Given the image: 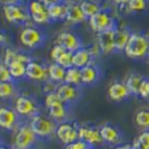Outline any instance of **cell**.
<instances>
[{
  "label": "cell",
  "mask_w": 149,
  "mask_h": 149,
  "mask_svg": "<svg viewBox=\"0 0 149 149\" xmlns=\"http://www.w3.org/2000/svg\"><path fill=\"white\" fill-rule=\"evenodd\" d=\"M28 123L40 141H49L55 137L57 122L42 111L28 120Z\"/></svg>",
  "instance_id": "1"
},
{
  "label": "cell",
  "mask_w": 149,
  "mask_h": 149,
  "mask_svg": "<svg viewBox=\"0 0 149 149\" xmlns=\"http://www.w3.org/2000/svg\"><path fill=\"white\" fill-rule=\"evenodd\" d=\"M66 68L61 66L60 64L55 62H52L48 65V76L49 79L54 81L57 84H61L64 82Z\"/></svg>",
  "instance_id": "28"
},
{
  "label": "cell",
  "mask_w": 149,
  "mask_h": 149,
  "mask_svg": "<svg viewBox=\"0 0 149 149\" xmlns=\"http://www.w3.org/2000/svg\"><path fill=\"white\" fill-rule=\"evenodd\" d=\"M50 20L51 22L65 21L68 14V1L66 2H57L48 6Z\"/></svg>",
  "instance_id": "24"
},
{
  "label": "cell",
  "mask_w": 149,
  "mask_h": 149,
  "mask_svg": "<svg viewBox=\"0 0 149 149\" xmlns=\"http://www.w3.org/2000/svg\"><path fill=\"white\" fill-rule=\"evenodd\" d=\"M79 140L87 143L93 149L105 144L100 136V126L89 123L79 124Z\"/></svg>",
  "instance_id": "10"
},
{
  "label": "cell",
  "mask_w": 149,
  "mask_h": 149,
  "mask_svg": "<svg viewBox=\"0 0 149 149\" xmlns=\"http://www.w3.org/2000/svg\"><path fill=\"white\" fill-rule=\"evenodd\" d=\"M148 57H149V45H148Z\"/></svg>",
  "instance_id": "47"
},
{
  "label": "cell",
  "mask_w": 149,
  "mask_h": 149,
  "mask_svg": "<svg viewBox=\"0 0 149 149\" xmlns=\"http://www.w3.org/2000/svg\"><path fill=\"white\" fill-rule=\"evenodd\" d=\"M17 95V88L14 81L0 83V100H9Z\"/></svg>",
  "instance_id": "32"
},
{
  "label": "cell",
  "mask_w": 149,
  "mask_h": 149,
  "mask_svg": "<svg viewBox=\"0 0 149 149\" xmlns=\"http://www.w3.org/2000/svg\"><path fill=\"white\" fill-rule=\"evenodd\" d=\"M55 44L63 47L72 53L84 47L82 37L72 30H64L58 33L55 38Z\"/></svg>",
  "instance_id": "11"
},
{
  "label": "cell",
  "mask_w": 149,
  "mask_h": 149,
  "mask_svg": "<svg viewBox=\"0 0 149 149\" xmlns=\"http://www.w3.org/2000/svg\"><path fill=\"white\" fill-rule=\"evenodd\" d=\"M94 62H95V59L93 58L89 47H82L72 53V66L83 68Z\"/></svg>",
  "instance_id": "21"
},
{
  "label": "cell",
  "mask_w": 149,
  "mask_h": 149,
  "mask_svg": "<svg viewBox=\"0 0 149 149\" xmlns=\"http://www.w3.org/2000/svg\"><path fill=\"white\" fill-rule=\"evenodd\" d=\"M59 84L55 83L52 80L48 79L47 81L42 82V92L45 94H48V93H52V92H56L57 88H58Z\"/></svg>",
  "instance_id": "37"
},
{
  "label": "cell",
  "mask_w": 149,
  "mask_h": 149,
  "mask_svg": "<svg viewBox=\"0 0 149 149\" xmlns=\"http://www.w3.org/2000/svg\"><path fill=\"white\" fill-rule=\"evenodd\" d=\"M79 4L83 14L86 17L87 21L89 18H91L98 12H100L102 9L105 8L98 0H82L79 2Z\"/></svg>",
  "instance_id": "26"
},
{
  "label": "cell",
  "mask_w": 149,
  "mask_h": 149,
  "mask_svg": "<svg viewBox=\"0 0 149 149\" xmlns=\"http://www.w3.org/2000/svg\"><path fill=\"white\" fill-rule=\"evenodd\" d=\"M19 40L22 46L29 50L38 49L45 45L47 40V35L44 31L35 26H26L20 32Z\"/></svg>",
  "instance_id": "8"
},
{
  "label": "cell",
  "mask_w": 149,
  "mask_h": 149,
  "mask_svg": "<svg viewBox=\"0 0 149 149\" xmlns=\"http://www.w3.org/2000/svg\"><path fill=\"white\" fill-rule=\"evenodd\" d=\"M139 96L144 100L149 98V78L145 77L139 89Z\"/></svg>",
  "instance_id": "36"
},
{
  "label": "cell",
  "mask_w": 149,
  "mask_h": 149,
  "mask_svg": "<svg viewBox=\"0 0 149 149\" xmlns=\"http://www.w3.org/2000/svg\"><path fill=\"white\" fill-rule=\"evenodd\" d=\"M26 78L34 82H45L49 79L48 65L31 59L26 65Z\"/></svg>",
  "instance_id": "17"
},
{
  "label": "cell",
  "mask_w": 149,
  "mask_h": 149,
  "mask_svg": "<svg viewBox=\"0 0 149 149\" xmlns=\"http://www.w3.org/2000/svg\"><path fill=\"white\" fill-rule=\"evenodd\" d=\"M40 1L44 3V4H46L47 6H49V5L54 4V3H57V2H66L68 0H40Z\"/></svg>",
  "instance_id": "40"
},
{
  "label": "cell",
  "mask_w": 149,
  "mask_h": 149,
  "mask_svg": "<svg viewBox=\"0 0 149 149\" xmlns=\"http://www.w3.org/2000/svg\"><path fill=\"white\" fill-rule=\"evenodd\" d=\"M31 59L32 58L29 55H27L26 53L18 51V50L14 49V48H10V47H6L4 52H3L2 60L6 65L14 62V61H22V62L28 63Z\"/></svg>",
  "instance_id": "23"
},
{
  "label": "cell",
  "mask_w": 149,
  "mask_h": 149,
  "mask_svg": "<svg viewBox=\"0 0 149 149\" xmlns=\"http://www.w3.org/2000/svg\"><path fill=\"white\" fill-rule=\"evenodd\" d=\"M4 3H8V2H15V1H20V0H0Z\"/></svg>",
  "instance_id": "44"
},
{
  "label": "cell",
  "mask_w": 149,
  "mask_h": 149,
  "mask_svg": "<svg viewBox=\"0 0 149 149\" xmlns=\"http://www.w3.org/2000/svg\"><path fill=\"white\" fill-rule=\"evenodd\" d=\"M7 81H14V80L9 72L8 66L3 62V60H0V83Z\"/></svg>",
  "instance_id": "35"
},
{
  "label": "cell",
  "mask_w": 149,
  "mask_h": 149,
  "mask_svg": "<svg viewBox=\"0 0 149 149\" xmlns=\"http://www.w3.org/2000/svg\"><path fill=\"white\" fill-rule=\"evenodd\" d=\"M88 24L95 33L116 30L119 27L118 20L116 19V17L106 7L91 18H89Z\"/></svg>",
  "instance_id": "6"
},
{
  "label": "cell",
  "mask_w": 149,
  "mask_h": 149,
  "mask_svg": "<svg viewBox=\"0 0 149 149\" xmlns=\"http://www.w3.org/2000/svg\"><path fill=\"white\" fill-rule=\"evenodd\" d=\"M15 149H16V148H15ZM26 149H36V148H35V147H31V148H26Z\"/></svg>",
  "instance_id": "45"
},
{
  "label": "cell",
  "mask_w": 149,
  "mask_h": 149,
  "mask_svg": "<svg viewBox=\"0 0 149 149\" xmlns=\"http://www.w3.org/2000/svg\"><path fill=\"white\" fill-rule=\"evenodd\" d=\"M149 36L143 32H132L124 49L126 57L133 60H142L148 57Z\"/></svg>",
  "instance_id": "2"
},
{
  "label": "cell",
  "mask_w": 149,
  "mask_h": 149,
  "mask_svg": "<svg viewBox=\"0 0 149 149\" xmlns=\"http://www.w3.org/2000/svg\"><path fill=\"white\" fill-rule=\"evenodd\" d=\"M112 1H113V3H114L115 5H117V7L123 9L126 7V5H127L130 0H112Z\"/></svg>",
  "instance_id": "39"
},
{
  "label": "cell",
  "mask_w": 149,
  "mask_h": 149,
  "mask_svg": "<svg viewBox=\"0 0 149 149\" xmlns=\"http://www.w3.org/2000/svg\"><path fill=\"white\" fill-rule=\"evenodd\" d=\"M56 93L58 94L60 100L68 106H72L81 98L82 92L80 86L72 85L68 83H61L59 84L58 88L56 90Z\"/></svg>",
  "instance_id": "15"
},
{
  "label": "cell",
  "mask_w": 149,
  "mask_h": 149,
  "mask_svg": "<svg viewBox=\"0 0 149 149\" xmlns=\"http://www.w3.org/2000/svg\"><path fill=\"white\" fill-rule=\"evenodd\" d=\"M7 42V36L5 35V33L3 31L0 30V46L4 45Z\"/></svg>",
  "instance_id": "41"
},
{
  "label": "cell",
  "mask_w": 149,
  "mask_h": 149,
  "mask_svg": "<svg viewBox=\"0 0 149 149\" xmlns=\"http://www.w3.org/2000/svg\"><path fill=\"white\" fill-rule=\"evenodd\" d=\"M144 76L139 72H130L125 79V84L127 86L128 90L130 91L132 95L134 96H139V89L141 86V83L144 80Z\"/></svg>",
  "instance_id": "27"
},
{
  "label": "cell",
  "mask_w": 149,
  "mask_h": 149,
  "mask_svg": "<svg viewBox=\"0 0 149 149\" xmlns=\"http://www.w3.org/2000/svg\"><path fill=\"white\" fill-rule=\"evenodd\" d=\"M3 16L9 24L15 25H26L31 21L28 6L24 5L21 1L4 3L2 7Z\"/></svg>",
  "instance_id": "4"
},
{
  "label": "cell",
  "mask_w": 149,
  "mask_h": 149,
  "mask_svg": "<svg viewBox=\"0 0 149 149\" xmlns=\"http://www.w3.org/2000/svg\"><path fill=\"white\" fill-rule=\"evenodd\" d=\"M21 123V117L12 107H0V130L5 132H14Z\"/></svg>",
  "instance_id": "12"
},
{
  "label": "cell",
  "mask_w": 149,
  "mask_h": 149,
  "mask_svg": "<svg viewBox=\"0 0 149 149\" xmlns=\"http://www.w3.org/2000/svg\"><path fill=\"white\" fill-rule=\"evenodd\" d=\"M132 144L136 149H149V130H142Z\"/></svg>",
  "instance_id": "34"
},
{
  "label": "cell",
  "mask_w": 149,
  "mask_h": 149,
  "mask_svg": "<svg viewBox=\"0 0 149 149\" xmlns=\"http://www.w3.org/2000/svg\"><path fill=\"white\" fill-rule=\"evenodd\" d=\"M114 32L115 30H110L96 33V44L100 47L102 55H110V54L116 52Z\"/></svg>",
  "instance_id": "20"
},
{
  "label": "cell",
  "mask_w": 149,
  "mask_h": 149,
  "mask_svg": "<svg viewBox=\"0 0 149 149\" xmlns=\"http://www.w3.org/2000/svg\"><path fill=\"white\" fill-rule=\"evenodd\" d=\"M108 97L113 102H122L127 100L132 96V93L128 90L124 81L115 80L108 87Z\"/></svg>",
  "instance_id": "16"
},
{
  "label": "cell",
  "mask_w": 149,
  "mask_h": 149,
  "mask_svg": "<svg viewBox=\"0 0 149 149\" xmlns=\"http://www.w3.org/2000/svg\"><path fill=\"white\" fill-rule=\"evenodd\" d=\"M132 32L133 31H130V29L127 27H118L115 30L114 40H115V50H116V52L124 51Z\"/></svg>",
  "instance_id": "25"
},
{
  "label": "cell",
  "mask_w": 149,
  "mask_h": 149,
  "mask_svg": "<svg viewBox=\"0 0 149 149\" xmlns=\"http://www.w3.org/2000/svg\"><path fill=\"white\" fill-rule=\"evenodd\" d=\"M26 65L27 63L22 62V61H14L7 65L14 81L26 78Z\"/></svg>",
  "instance_id": "30"
},
{
  "label": "cell",
  "mask_w": 149,
  "mask_h": 149,
  "mask_svg": "<svg viewBox=\"0 0 149 149\" xmlns=\"http://www.w3.org/2000/svg\"><path fill=\"white\" fill-rule=\"evenodd\" d=\"M0 149H15V148H14V147L8 146V145H5L4 143H3V144L0 145Z\"/></svg>",
  "instance_id": "43"
},
{
  "label": "cell",
  "mask_w": 149,
  "mask_h": 149,
  "mask_svg": "<svg viewBox=\"0 0 149 149\" xmlns=\"http://www.w3.org/2000/svg\"><path fill=\"white\" fill-rule=\"evenodd\" d=\"M65 21L72 25H79L84 21H87L86 17L82 12L79 3L68 1V14H66Z\"/></svg>",
  "instance_id": "22"
},
{
  "label": "cell",
  "mask_w": 149,
  "mask_h": 149,
  "mask_svg": "<svg viewBox=\"0 0 149 149\" xmlns=\"http://www.w3.org/2000/svg\"><path fill=\"white\" fill-rule=\"evenodd\" d=\"M64 83L72 84L76 86H82V76L81 68H78L76 66H72L70 68H66Z\"/></svg>",
  "instance_id": "31"
},
{
  "label": "cell",
  "mask_w": 149,
  "mask_h": 149,
  "mask_svg": "<svg viewBox=\"0 0 149 149\" xmlns=\"http://www.w3.org/2000/svg\"><path fill=\"white\" fill-rule=\"evenodd\" d=\"M1 144H3V143H2V140H1V138H0V145H1Z\"/></svg>",
  "instance_id": "46"
},
{
  "label": "cell",
  "mask_w": 149,
  "mask_h": 149,
  "mask_svg": "<svg viewBox=\"0 0 149 149\" xmlns=\"http://www.w3.org/2000/svg\"><path fill=\"white\" fill-rule=\"evenodd\" d=\"M149 8V0H130L125 8H123L124 13L132 15L143 14Z\"/></svg>",
  "instance_id": "29"
},
{
  "label": "cell",
  "mask_w": 149,
  "mask_h": 149,
  "mask_svg": "<svg viewBox=\"0 0 149 149\" xmlns=\"http://www.w3.org/2000/svg\"><path fill=\"white\" fill-rule=\"evenodd\" d=\"M135 123L142 130H149V109H141L135 115Z\"/></svg>",
  "instance_id": "33"
},
{
  "label": "cell",
  "mask_w": 149,
  "mask_h": 149,
  "mask_svg": "<svg viewBox=\"0 0 149 149\" xmlns=\"http://www.w3.org/2000/svg\"><path fill=\"white\" fill-rule=\"evenodd\" d=\"M114 149H116V148H115V147H114Z\"/></svg>",
  "instance_id": "48"
},
{
  "label": "cell",
  "mask_w": 149,
  "mask_h": 149,
  "mask_svg": "<svg viewBox=\"0 0 149 149\" xmlns=\"http://www.w3.org/2000/svg\"><path fill=\"white\" fill-rule=\"evenodd\" d=\"M63 149H93L91 146H89L87 143L83 142L82 140H77L70 144L65 145Z\"/></svg>",
  "instance_id": "38"
},
{
  "label": "cell",
  "mask_w": 149,
  "mask_h": 149,
  "mask_svg": "<svg viewBox=\"0 0 149 149\" xmlns=\"http://www.w3.org/2000/svg\"><path fill=\"white\" fill-rule=\"evenodd\" d=\"M44 104L47 109V114L57 123L68 119L70 107L64 104L56 92L45 94Z\"/></svg>",
  "instance_id": "3"
},
{
  "label": "cell",
  "mask_w": 149,
  "mask_h": 149,
  "mask_svg": "<svg viewBox=\"0 0 149 149\" xmlns=\"http://www.w3.org/2000/svg\"><path fill=\"white\" fill-rule=\"evenodd\" d=\"M50 58L52 62L58 63L65 68L72 66V52L68 51L59 45L54 44L50 51Z\"/></svg>",
  "instance_id": "18"
},
{
  "label": "cell",
  "mask_w": 149,
  "mask_h": 149,
  "mask_svg": "<svg viewBox=\"0 0 149 149\" xmlns=\"http://www.w3.org/2000/svg\"><path fill=\"white\" fill-rule=\"evenodd\" d=\"M82 86L91 87L95 85L102 77V70L95 62L81 68Z\"/></svg>",
  "instance_id": "19"
},
{
  "label": "cell",
  "mask_w": 149,
  "mask_h": 149,
  "mask_svg": "<svg viewBox=\"0 0 149 149\" xmlns=\"http://www.w3.org/2000/svg\"><path fill=\"white\" fill-rule=\"evenodd\" d=\"M27 6L31 21L34 24L44 25V24H48L51 22L49 12H48V6L40 2V0H31Z\"/></svg>",
  "instance_id": "13"
},
{
  "label": "cell",
  "mask_w": 149,
  "mask_h": 149,
  "mask_svg": "<svg viewBox=\"0 0 149 149\" xmlns=\"http://www.w3.org/2000/svg\"><path fill=\"white\" fill-rule=\"evenodd\" d=\"M79 124L77 121L70 119L57 123L55 132L56 139L63 146L79 140Z\"/></svg>",
  "instance_id": "9"
},
{
  "label": "cell",
  "mask_w": 149,
  "mask_h": 149,
  "mask_svg": "<svg viewBox=\"0 0 149 149\" xmlns=\"http://www.w3.org/2000/svg\"><path fill=\"white\" fill-rule=\"evenodd\" d=\"M100 132L105 144L114 147L121 145L123 134L118 126L112 123H104L100 126Z\"/></svg>",
  "instance_id": "14"
},
{
  "label": "cell",
  "mask_w": 149,
  "mask_h": 149,
  "mask_svg": "<svg viewBox=\"0 0 149 149\" xmlns=\"http://www.w3.org/2000/svg\"><path fill=\"white\" fill-rule=\"evenodd\" d=\"M14 109L21 118L29 119L40 112V106L36 100L29 93L17 94L14 102Z\"/></svg>",
  "instance_id": "7"
},
{
  "label": "cell",
  "mask_w": 149,
  "mask_h": 149,
  "mask_svg": "<svg viewBox=\"0 0 149 149\" xmlns=\"http://www.w3.org/2000/svg\"><path fill=\"white\" fill-rule=\"evenodd\" d=\"M116 149H136L133 144H124V145H119V146L115 147Z\"/></svg>",
  "instance_id": "42"
},
{
  "label": "cell",
  "mask_w": 149,
  "mask_h": 149,
  "mask_svg": "<svg viewBox=\"0 0 149 149\" xmlns=\"http://www.w3.org/2000/svg\"><path fill=\"white\" fill-rule=\"evenodd\" d=\"M37 141H40L28 121H21L18 127L14 130L13 147L16 149H26L35 147Z\"/></svg>",
  "instance_id": "5"
}]
</instances>
